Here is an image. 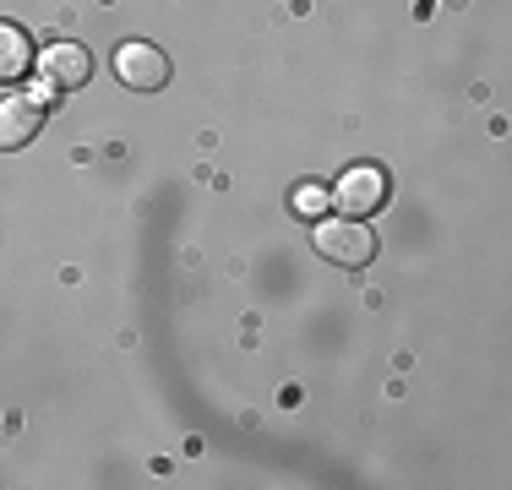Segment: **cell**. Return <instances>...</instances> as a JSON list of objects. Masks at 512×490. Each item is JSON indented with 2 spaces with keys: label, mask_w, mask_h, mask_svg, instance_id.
I'll list each match as a JSON object with an SVG mask.
<instances>
[{
  "label": "cell",
  "mask_w": 512,
  "mask_h": 490,
  "mask_svg": "<svg viewBox=\"0 0 512 490\" xmlns=\"http://www.w3.org/2000/svg\"><path fill=\"white\" fill-rule=\"evenodd\" d=\"M39 71H44V82H50L55 93H71V88H88V77H93V55H88V44H50L44 49V60H39Z\"/></svg>",
  "instance_id": "obj_5"
},
{
  "label": "cell",
  "mask_w": 512,
  "mask_h": 490,
  "mask_svg": "<svg viewBox=\"0 0 512 490\" xmlns=\"http://www.w3.org/2000/svg\"><path fill=\"white\" fill-rule=\"evenodd\" d=\"M289 202H295V213H300V218H316V213L327 207V191H322V186H300L295 196H289Z\"/></svg>",
  "instance_id": "obj_7"
},
{
  "label": "cell",
  "mask_w": 512,
  "mask_h": 490,
  "mask_svg": "<svg viewBox=\"0 0 512 490\" xmlns=\"http://www.w3.org/2000/svg\"><path fill=\"white\" fill-rule=\"evenodd\" d=\"M50 93H11L0 98V147H28L33 131H44Z\"/></svg>",
  "instance_id": "obj_4"
},
{
  "label": "cell",
  "mask_w": 512,
  "mask_h": 490,
  "mask_svg": "<svg viewBox=\"0 0 512 490\" xmlns=\"http://www.w3.org/2000/svg\"><path fill=\"white\" fill-rule=\"evenodd\" d=\"M327 202H333L344 218H371L376 207L387 202V175L376 164H355L349 175H338V186L327 191Z\"/></svg>",
  "instance_id": "obj_3"
},
{
  "label": "cell",
  "mask_w": 512,
  "mask_h": 490,
  "mask_svg": "<svg viewBox=\"0 0 512 490\" xmlns=\"http://www.w3.org/2000/svg\"><path fill=\"white\" fill-rule=\"evenodd\" d=\"M311 245H316V256L322 262H333V267H365L376 256V235L365 229V218H322V224L311 229Z\"/></svg>",
  "instance_id": "obj_1"
},
{
  "label": "cell",
  "mask_w": 512,
  "mask_h": 490,
  "mask_svg": "<svg viewBox=\"0 0 512 490\" xmlns=\"http://www.w3.org/2000/svg\"><path fill=\"white\" fill-rule=\"evenodd\" d=\"M28 66H33V44H28V33L11 28V22H0V82H17Z\"/></svg>",
  "instance_id": "obj_6"
},
{
  "label": "cell",
  "mask_w": 512,
  "mask_h": 490,
  "mask_svg": "<svg viewBox=\"0 0 512 490\" xmlns=\"http://www.w3.org/2000/svg\"><path fill=\"white\" fill-rule=\"evenodd\" d=\"M115 77L126 82L131 93H158L169 82V55L148 39H126L115 49Z\"/></svg>",
  "instance_id": "obj_2"
}]
</instances>
